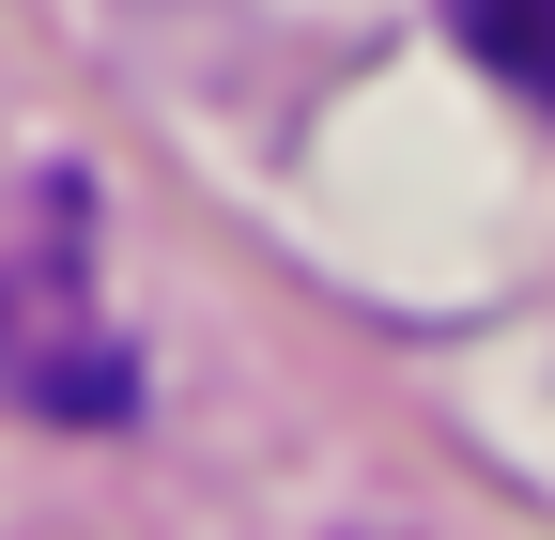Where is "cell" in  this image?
Returning <instances> with one entry per match:
<instances>
[{"instance_id": "6da1fadb", "label": "cell", "mask_w": 555, "mask_h": 540, "mask_svg": "<svg viewBox=\"0 0 555 540\" xmlns=\"http://www.w3.org/2000/svg\"><path fill=\"white\" fill-rule=\"evenodd\" d=\"M0 401H31V417H62V433H93V417L139 401L124 324L93 309V217H78V185H47L31 247H0Z\"/></svg>"}, {"instance_id": "7a4b0ae2", "label": "cell", "mask_w": 555, "mask_h": 540, "mask_svg": "<svg viewBox=\"0 0 555 540\" xmlns=\"http://www.w3.org/2000/svg\"><path fill=\"white\" fill-rule=\"evenodd\" d=\"M463 47L494 62V78H525L555 108V0H463Z\"/></svg>"}]
</instances>
